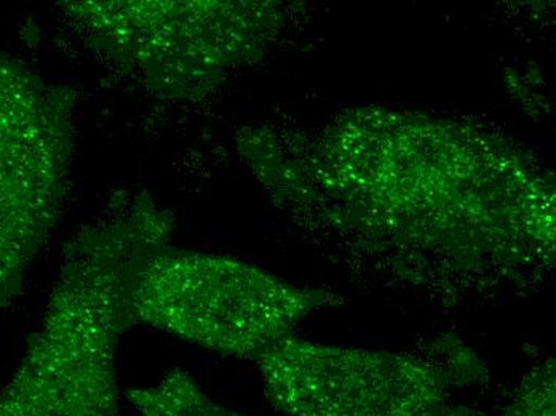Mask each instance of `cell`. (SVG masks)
Wrapping results in <instances>:
<instances>
[{
	"label": "cell",
	"mask_w": 556,
	"mask_h": 416,
	"mask_svg": "<svg viewBox=\"0 0 556 416\" xmlns=\"http://www.w3.org/2000/svg\"><path fill=\"white\" fill-rule=\"evenodd\" d=\"M504 416H556L554 361L541 365L525 378Z\"/></svg>",
	"instance_id": "cell-8"
},
{
	"label": "cell",
	"mask_w": 556,
	"mask_h": 416,
	"mask_svg": "<svg viewBox=\"0 0 556 416\" xmlns=\"http://www.w3.org/2000/svg\"><path fill=\"white\" fill-rule=\"evenodd\" d=\"M60 10L98 56L176 101L208 97L260 60L283 25L273 2L80 0Z\"/></svg>",
	"instance_id": "cell-3"
},
{
	"label": "cell",
	"mask_w": 556,
	"mask_h": 416,
	"mask_svg": "<svg viewBox=\"0 0 556 416\" xmlns=\"http://www.w3.org/2000/svg\"><path fill=\"white\" fill-rule=\"evenodd\" d=\"M239 151L285 212L459 266L555 250V191L494 135L412 113L348 114L318 135L253 128Z\"/></svg>",
	"instance_id": "cell-1"
},
{
	"label": "cell",
	"mask_w": 556,
	"mask_h": 416,
	"mask_svg": "<svg viewBox=\"0 0 556 416\" xmlns=\"http://www.w3.org/2000/svg\"><path fill=\"white\" fill-rule=\"evenodd\" d=\"M137 416H247L213 401L188 371L173 370L159 383L128 392Z\"/></svg>",
	"instance_id": "cell-7"
},
{
	"label": "cell",
	"mask_w": 556,
	"mask_h": 416,
	"mask_svg": "<svg viewBox=\"0 0 556 416\" xmlns=\"http://www.w3.org/2000/svg\"><path fill=\"white\" fill-rule=\"evenodd\" d=\"M173 229L149 192L121 191L71 238L39 330L0 391V416H121L118 343L137 324L139 274Z\"/></svg>",
	"instance_id": "cell-2"
},
{
	"label": "cell",
	"mask_w": 556,
	"mask_h": 416,
	"mask_svg": "<svg viewBox=\"0 0 556 416\" xmlns=\"http://www.w3.org/2000/svg\"><path fill=\"white\" fill-rule=\"evenodd\" d=\"M256 362L267 398L287 416H477L453 401L446 374L406 354L290 335Z\"/></svg>",
	"instance_id": "cell-6"
},
{
	"label": "cell",
	"mask_w": 556,
	"mask_h": 416,
	"mask_svg": "<svg viewBox=\"0 0 556 416\" xmlns=\"http://www.w3.org/2000/svg\"><path fill=\"white\" fill-rule=\"evenodd\" d=\"M342 303L334 293L294 286L242 260L172 245L149 260L134 293L137 324L254 361L311 314Z\"/></svg>",
	"instance_id": "cell-4"
},
{
	"label": "cell",
	"mask_w": 556,
	"mask_h": 416,
	"mask_svg": "<svg viewBox=\"0 0 556 416\" xmlns=\"http://www.w3.org/2000/svg\"><path fill=\"white\" fill-rule=\"evenodd\" d=\"M74 104L25 61L0 55V310L22 295L70 189Z\"/></svg>",
	"instance_id": "cell-5"
}]
</instances>
